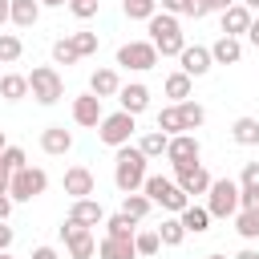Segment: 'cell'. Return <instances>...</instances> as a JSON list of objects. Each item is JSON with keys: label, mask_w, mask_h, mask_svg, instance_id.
Wrapping results in <instances>:
<instances>
[{"label": "cell", "mask_w": 259, "mask_h": 259, "mask_svg": "<svg viewBox=\"0 0 259 259\" xmlns=\"http://www.w3.org/2000/svg\"><path fill=\"white\" fill-rule=\"evenodd\" d=\"M61 186H65V194L69 198H93V190H97V178H93V170L89 166H69L65 170V178H61Z\"/></svg>", "instance_id": "5bb4252c"}, {"label": "cell", "mask_w": 259, "mask_h": 259, "mask_svg": "<svg viewBox=\"0 0 259 259\" xmlns=\"http://www.w3.org/2000/svg\"><path fill=\"white\" fill-rule=\"evenodd\" d=\"M8 182H12V170L0 162V194H8Z\"/></svg>", "instance_id": "c3c4849f"}, {"label": "cell", "mask_w": 259, "mask_h": 259, "mask_svg": "<svg viewBox=\"0 0 259 259\" xmlns=\"http://www.w3.org/2000/svg\"><path fill=\"white\" fill-rule=\"evenodd\" d=\"M45 190H49V174H45L40 166H24V170H16L12 182H8L12 202H32V198H40Z\"/></svg>", "instance_id": "52a82bcc"}, {"label": "cell", "mask_w": 259, "mask_h": 259, "mask_svg": "<svg viewBox=\"0 0 259 259\" xmlns=\"http://www.w3.org/2000/svg\"><path fill=\"white\" fill-rule=\"evenodd\" d=\"M4 150H8V138H4V130H0V154H4Z\"/></svg>", "instance_id": "db71d44e"}, {"label": "cell", "mask_w": 259, "mask_h": 259, "mask_svg": "<svg viewBox=\"0 0 259 259\" xmlns=\"http://www.w3.org/2000/svg\"><path fill=\"white\" fill-rule=\"evenodd\" d=\"M117 109H125V113H146L150 109V85H142V81H125L121 85V93H117Z\"/></svg>", "instance_id": "e0dca14e"}, {"label": "cell", "mask_w": 259, "mask_h": 259, "mask_svg": "<svg viewBox=\"0 0 259 259\" xmlns=\"http://www.w3.org/2000/svg\"><path fill=\"white\" fill-rule=\"evenodd\" d=\"M69 0H40V8H65Z\"/></svg>", "instance_id": "f5cc1de1"}, {"label": "cell", "mask_w": 259, "mask_h": 259, "mask_svg": "<svg viewBox=\"0 0 259 259\" xmlns=\"http://www.w3.org/2000/svg\"><path fill=\"white\" fill-rule=\"evenodd\" d=\"M239 0H210V12H227V8H235Z\"/></svg>", "instance_id": "681fc988"}, {"label": "cell", "mask_w": 259, "mask_h": 259, "mask_svg": "<svg viewBox=\"0 0 259 259\" xmlns=\"http://www.w3.org/2000/svg\"><path fill=\"white\" fill-rule=\"evenodd\" d=\"M178 113H182V125H186V134H194V130H202V121H206V109L190 97V101H182L178 105Z\"/></svg>", "instance_id": "836d02e7"}, {"label": "cell", "mask_w": 259, "mask_h": 259, "mask_svg": "<svg viewBox=\"0 0 259 259\" xmlns=\"http://www.w3.org/2000/svg\"><path fill=\"white\" fill-rule=\"evenodd\" d=\"M251 20H255V12L239 0L235 8H227V12H219V24H223V36H247V28H251Z\"/></svg>", "instance_id": "ac0fdd59"}, {"label": "cell", "mask_w": 259, "mask_h": 259, "mask_svg": "<svg viewBox=\"0 0 259 259\" xmlns=\"http://www.w3.org/2000/svg\"><path fill=\"white\" fill-rule=\"evenodd\" d=\"M121 12L130 20H150L158 12V0H121Z\"/></svg>", "instance_id": "74e56055"}, {"label": "cell", "mask_w": 259, "mask_h": 259, "mask_svg": "<svg viewBox=\"0 0 259 259\" xmlns=\"http://www.w3.org/2000/svg\"><path fill=\"white\" fill-rule=\"evenodd\" d=\"M247 40L259 49V20H251V28H247Z\"/></svg>", "instance_id": "f907efd6"}, {"label": "cell", "mask_w": 259, "mask_h": 259, "mask_svg": "<svg viewBox=\"0 0 259 259\" xmlns=\"http://www.w3.org/2000/svg\"><path fill=\"white\" fill-rule=\"evenodd\" d=\"M182 16H194V20L210 16V0H186V4H182Z\"/></svg>", "instance_id": "b9f144b4"}, {"label": "cell", "mask_w": 259, "mask_h": 259, "mask_svg": "<svg viewBox=\"0 0 259 259\" xmlns=\"http://www.w3.org/2000/svg\"><path fill=\"white\" fill-rule=\"evenodd\" d=\"M40 150L53 154V158H65V154L73 150V134H69L65 125H45V130H40Z\"/></svg>", "instance_id": "ffe728a7"}, {"label": "cell", "mask_w": 259, "mask_h": 259, "mask_svg": "<svg viewBox=\"0 0 259 259\" xmlns=\"http://www.w3.org/2000/svg\"><path fill=\"white\" fill-rule=\"evenodd\" d=\"M69 40L77 45V53H81V57H93V53H97V45H101V40H97V32H89V28L69 32Z\"/></svg>", "instance_id": "f35d334b"}, {"label": "cell", "mask_w": 259, "mask_h": 259, "mask_svg": "<svg viewBox=\"0 0 259 259\" xmlns=\"http://www.w3.org/2000/svg\"><path fill=\"white\" fill-rule=\"evenodd\" d=\"M210 57H214V65H239L243 61V40L239 36H219L210 45Z\"/></svg>", "instance_id": "cb8c5ba5"}, {"label": "cell", "mask_w": 259, "mask_h": 259, "mask_svg": "<svg viewBox=\"0 0 259 259\" xmlns=\"http://www.w3.org/2000/svg\"><path fill=\"white\" fill-rule=\"evenodd\" d=\"M210 219H235L239 214V178H214L206 190Z\"/></svg>", "instance_id": "8992f818"}, {"label": "cell", "mask_w": 259, "mask_h": 259, "mask_svg": "<svg viewBox=\"0 0 259 259\" xmlns=\"http://www.w3.org/2000/svg\"><path fill=\"white\" fill-rule=\"evenodd\" d=\"M89 93H97L101 101H105V97H117V93H121V73L109 69V65H105V69H93V73H89Z\"/></svg>", "instance_id": "d6986e66"}, {"label": "cell", "mask_w": 259, "mask_h": 259, "mask_svg": "<svg viewBox=\"0 0 259 259\" xmlns=\"http://www.w3.org/2000/svg\"><path fill=\"white\" fill-rule=\"evenodd\" d=\"M77 61H81L77 45H73L69 36H57V40H53V65H77Z\"/></svg>", "instance_id": "d590c367"}, {"label": "cell", "mask_w": 259, "mask_h": 259, "mask_svg": "<svg viewBox=\"0 0 259 259\" xmlns=\"http://www.w3.org/2000/svg\"><path fill=\"white\" fill-rule=\"evenodd\" d=\"M174 182H178L190 198H198V194H206V190H210V182H214V178H210V170H206L202 162H190V166H178V170H174Z\"/></svg>", "instance_id": "7c38bea8"}, {"label": "cell", "mask_w": 259, "mask_h": 259, "mask_svg": "<svg viewBox=\"0 0 259 259\" xmlns=\"http://www.w3.org/2000/svg\"><path fill=\"white\" fill-rule=\"evenodd\" d=\"M206 259H227V255H206Z\"/></svg>", "instance_id": "6f0895ef"}, {"label": "cell", "mask_w": 259, "mask_h": 259, "mask_svg": "<svg viewBox=\"0 0 259 259\" xmlns=\"http://www.w3.org/2000/svg\"><path fill=\"white\" fill-rule=\"evenodd\" d=\"M235 259H259V247H243V251H239Z\"/></svg>", "instance_id": "816d5d0a"}, {"label": "cell", "mask_w": 259, "mask_h": 259, "mask_svg": "<svg viewBox=\"0 0 259 259\" xmlns=\"http://www.w3.org/2000/svg\"><path fill=\"white\" fill-rule=\"evenodd\" d=\"M105 235L109 239H134L138 235V219H130V214H105Z\"/></svg>", "instance_id": "f1b7e54d"}, {"label": "cell", "mask_w": 259, "mask_h": 259, "mask_svg": "<svg viewBox=\"0 0 259 259\" xmlns=\"http://www.w3.org/2000/svg\"><path fill=\"white\" fill-rule=\"evenodd\" d=\"M97 8H101V0H69V12H73L77 20H93Z\"/></svg>", "instance_id": "60d3db41"}, {"label": "cell", "mask_w": 259, "mask_h": 259, "mask_svg": "<svg viewBox=\"0 0 259 259\" xmlns=\"http://www.w3.org/2000/svg\"><path fill=\"white\" fill-rule=\"evenodd\" d=\"M162 93L170 97V105H182V101H190V93H194V77H186L182 69H174V73H166Z\"/></svg>", "instance_id": "44dd1931"}, {"label": "cell", "mask_w": 259, "mask_h": 259, "mask_svg": "<svg viewBox=\"0 0 259 259\" xmlns=\"http://www.w3.org/2000/svg\"><path fill=\"white\" fill-rule=\"evenodd\" d=\"M12 194H0V223H8V214H12Z\"/></svg>", "instance_id": "f6af8a7d"}, {"label": "cell", "mask_w": 259, "mask_h": 259, "mask_svg": "<svg viewBox=\"0 0 259 259\" xmlns=\"http://www.w3.org/2000/svg\"><path fill=\"white\" fill-rule=\"evenodd\" d=\"M158 130H162L166 138H174V134H186V125H182V113H178V105H162V109H158Z\"/></svg>", "instance_id": "1f68e13d"}, {"label": "cell", "mask_w": 259, "mask_h": 259, "mask_svg": "<svg viewBox=\"0 0 259 259\" xmlns=\"http://www.w3.org/2000/svg\"><path fill=\"white\" fill-rule=\"evenodd\" d=\"M166 146H170V138L162 134V130H146L142 138H138V150L150 158V162H158V158H166Z\"/></svg>", "instance_id": "484cf974"}, {"label": "cell", "mask_w": 259, "mask_h": 259, "mask_svg": "<svg viewBox=\"0 0 259 259\" xmlns=\"http://www.w3.org/2000/svg\"><path fill=\"white\" fill-rule=\"evenodd\" d=\"M235 231L251 243V239H259V210H239L235 214Z\"/></svg>", "instance_id": "8d00e7d4"}, {"label": "cell", "mask_w": 259, "mask_h": 259, "mask_svg": "<svg viewBox=\"0 0 259 259\" xmlns=\"http://www.w3.org/2000/svg\"><path fill=\"white\" fill-rule=\"evenodd\" d=\"M142 194H146L154 206H162L166 214H182V210L194 202V198H190L174 178H166V174H150V178H146V186H142Z\"/></svg>", "instance_id": "3957f363"}, {"label": "cell", "mask_w": 259, "mask_h": 259, "mask_svg": "<svg viewBox=\"0 0 259 259\" xmlns=\"http://www.w3.org/2000/svg\"><path fill=\"white\" fill-rule=\"evenodd\" d=\"M243 4H247V8H251V12H259V0H243Z\"/></svg>", "instance_id": "11a10c76"}, {"label": "cell", "mask_w": 259, "mask_h": 259, "mask_svg": "<svg viewBox=\"0 0 259 259\" xmlns=\"http://www.w3.org/2000/svg\"><path fill=\"white\" fill-rule=\"evenodd\" d=\"M28 93H32L40 105H57V101L65 97V77H61V69H57V65H36V69L28 73Z\"/></svg>", "instance_id": "277c9868"}, {"label": "cell", "mask_w": 259, "mask_h": 259, "mask_svg": "<svg viewBox=\"0 0 259 259\" xmlns=\"http://www.w3.org/2000/svg\"><path fill=\"white\" fill-rule=\"evenodd\" d=\"M0 77H4V73H0Z\"/></svg>", "instance_id": "680465c9"}, {"label": "cell", "mask_w": 259, "mask_h": 259, "mask_svg": "<svg viewBox=\"0 0 259 259\" xmlns=\"http://www.w3.org/2000/svg\"><path fill=\"white\" fill-rule=\"evenodd\" d=\"M239 210H259V162H243V174H239Z\"/></svg>", "instance_id": "2e32d148"}, {"label": "cell", "mask_w": 259, "mask_h": 259, "mask_svg": "<svg viewBox=\"0 0 259 259\" xmlns=\"http://www.w3.org/2000/svg\"><path fill=\"white\" fill-rule=\"evenodd\" d=\"M134 130H138V117L125 113V109H113V113L101 117V125H97V142L109 146V150H121V146H130Z\"/></svg>", "instance_id": "5b68a950"}, {"label": "cell", "mask_w": 259, "mask_h": 259, "mask_svg": "<svg viewBox=\"0 0 259 259\" xmlns=\"http://www.w3.org/2000/svg\"><path fill=\"white\" fill-rule=\"evenodd\" d=\"M12 24V0H0V28Z\"/></svg>", "instance_id": "bcb514c9"}, {"label": "cell", "mask_w": 259, "mask_h": 259, "mask_svg": "<svg viewBox=\"0 0 259 259\" xmlns=\"http://www.w3.org/2000/svg\"><path fill=\"white\" fill-rule=\"evenodd\" d=\"M178 69L186 77H206L214 69V57H210V45H186L182 57H178Z\"/></svg>", "instance_id": "4fadbf2b"}, {"label": "cell", "mask_w": 259, "mask_h": 259, "mask_svg": "<svg viewBox=\"0 0 259 259\" xmlns=\"http://www.w3.org/2000/svg\"><path fill=\"white\" fill-rule=\"evenodd\" d=\"M28 259H57V247H32Z\"/></svg>", "instance_id": "7dc6e473"}, {"label": "cell", "mask_w": 259, "mask_h": 259, "mask_svg": "<svg viewBox=\"0 0 259 259\" xmlns=\"http://www.w3.org/2000/svg\"><path fill=\"white\" fill-rule=\"evenodd\" d=\"M231 142L235 146H259V117H235L231 121Z\"/></svg>", "instance_id": "d4e9b609"}, {"label": "cell", "mask_w": 259, "mask_h": 259, "mask_svg": "<svg viewBox=\"0 0 259 259\" xmlns=\"http://www.w3.org/2000/svg\"><path fill=\"white\" fill-rule=\"evenodd\" d=\"M150 178V158L138 150V146H121L113 150V186L121 194H138Z\"/></svg>", "instance_id": "6da1fadb"}, {"label": "cell", "mask_w": 259, "mask_h": 259, "mask_svg": "<svg viewBox=\"0 0 259 259\" xmlns=\"http://www.w3.org/2000/svg\"><path fill=\"white\" fill-rule=\"evenodd\" d=\"M117 65L130 73H150L158 65V49L150 40H125V45H117Z\"/></svg>", "instance_id": "ba28073f"}, {"label": "cell", "mask_w": 259, "mask_h": 259, "mask_svg": "<svg viewBox=\"0 0 259 259\" xmlns=\"http://www.w3.org/2000/svg\"><path fill=\"white\" fill-rule=\"evenodd\" d=\"M134 247H138V259H154V255L162 251V239H158V231H150V227H138V235H134Z\"/></svg>", "instance_id": "4dcf8cb0"}, {"label": "cell", "mask_w": 259, "mask_h": 259, "mask_svg": "<svg viewBox=\"0 0 259 259\" xmlns=\"http://www.w3.org/2000/svg\"><path fill=\"white\" fill-rule=\"evenodd\" d=\"M0 97L4 101H24L28 97V73H4L0 77Z\"/></svg>", "instance_id": "83f0119b"}, {"label": "cell", "mask_w": 259, "mask_h": 259, "mask_svg": "<svg viewBox=\"0 0 259 259\" xmlns=\"http://www.w3.org/2000/svg\"><path fill=\"white\" fill-rule=\"evenodd\" d=\"M182 4H186V0H158V12H170V16H182Z\"/></svg>", "instance_id": "ee69618b"}, {"label": "cell", "mask_w": 259, "mask_h": 259, "mask_svg": "<svg viewBox=\"0 0 259 259\" xmlns=\"http://www.w3.org/2000/svg\"><path fill=\"white\" fill-rule=\"evenodd\" d=\"M12 243H16V231L8 223H0V251H12Z\"/></svg>", "instance_id": "7bdbcfd3"}, {"label": "cell", "mask_w": 259, "mask_h": 259, "mask_svg": "<svg viewBox=\"0 0 259 259\" xmlns=\"http://www.w3.org/2000/svg\"><path fill=\"white\" fill-rule=\"evenodd\" d=\"M154 231H158L162 247H182V243H186V227H182V219H178V214H166V219H162V227H154Z\"/></svg>", "instance_id": "4316f807"}, {"label": "cell", "mask_w": 259, "mask_h": 259, "mask_svg": "<svg viewBox=\"0 0 259 259\" xmlns=\"http://www.w3.org/2000/svg\"><path fill=\"white\" fill-rule=\"evenodd\" d=\"M24 53V40L16 32H0V65H16Z\"/></svg>", "instance_id": "e575fe53"}, {"label": "cell", "mask_w": 259, "mask_h": 259, "mask_svg": "<svg viewBox=\"0 0 259 259\" xmlns=\"http://www.w3.org/2000/svg\"><path fill=\"white\" fill-rule=\"evenodd\" d=\"M69 219L77 223V227H105V206L97 202V198H73L69 202Z\"/></svg>", "instance_id": "9a60e30c"}, {"label": "cell", "mask_w": 259, "mask_h": 259, "mask_svg": "<svg viewBox=\"0 0 259 259\" xmlns=\"http://www.w3.org/2000/svg\"><path fill=\"white\" fill-rule=\"evenodd\" d=\"M0 162H4V166H8L12 174H16V170H24V166H28V154H24L20 146H8V150L0 154Z\"/></svg>", "instance_id": "ab89813d"}, {"label": "cell", "mask_w": 259, "mask_h": 259, "mask_svg": "<svg viewBox=\"0 0 259 259\" xmlns=\"http://www.w3.org/2000/svg\"><path fill=\"white\" fill-rule=\"evenodd\" d=\"M150 210H154V202H150L142 190H138V194H121V214H130V219H138V223H142Z\"/></svg>", "instance_id": "d6a6232c"}, {"label": "cell", "mask_w": 259, "mask_h": 259, "mask_svg": "<svg viewBox=\"0 0 259 259\" xmlns=\"http://www.w3.org/2000/svg\"><path fill=\"white\" fill-rule=\"evenodd\" d=\"M146 40L158 49V57H182V49H186V32H182V20L178 16H170V12H154L150 20H146Z\"/></svg>", "instance_id": "7a4b0ae2"}, {"label": "cell", "mask_w": 259, "mask_h": 259, "mask_svg": "<svg viewBox=\"0 0 259 259\" xmlns=\"http://www.w3.org/2000/svg\"><path fill=\"white\" fill-rule=\"evenodd\" d=\"M202 158V142L194 138V134H174L170 138V146H166V162L178 170V166H190V162H198Z\"/></svg>", "instance_id": "8fae6325"}, {"label": "cell", "mask_w": 259, "mask_h": 259, "mask_svg": "<svg viewBox=\"0 0 259 259\" xmlns=\"http://www.w3.org/2000/svg\"><path fill=\"white\" fill-rule=\"evenodd\" d=\"M0 259H16V255H12V251H0Z\"/></svg>", "instance_id": "9f6ffc18"}, {"label": "cell", "mask_w": 259, "mask_h": 259, "mask_svg": "<svg viewBox=\"0 0 259 259\" xmlns=\"http://www.w3.org/2000/svg\"><path fill=\"white\" fill-rule=\"evenodd\" d=\"M178 219H182L186 235H206V231H210V223H214V219H210V210H206V202H190Z\"/></svg>", "instance_id": "7402d4cb"}, {"label": "cell", "mask_w": 259, "mask_h": 259, "mask_svg": "<svg viewBox=\"0 0 259 259\" xmlns=\"http://www.w3.org/2000/svg\"><path fill=\"white\" fill-rule=\"evenodd\" d=\"M69 113H73V125H81V130H97L101 117H105V105H101L97 93H77L73 105H69Z\"/></svg>", "instance_id": "30bf717a"}, {"label": "cell", "mask_w": 259, "mask_h": 259, "mask_svg": "<svg viewBox=\"0 0 259 259\" xmlns=\"http://www.w3.org/2000/svg\"><path fill=\"white\" fill-rule=\"evenodd\" d=\"M97 259H138V247H134V239H109V235H101L97 239Z\"/></svg>", "instance_id": "603a6c76"}, {"label": "cell", "mask_w": 259, "mask_h": 259, "mask_svg": "<svg viewBox=\"0 0 259 259\" xmlns=\"http://www.w3.org/2000/svg\"><path fill=\"white\" fill-rule=\"evenodd\" d=\"M40 20V0H12V24L16 28H32Z\"/></svg>", "instance_id": "f546056e"}, {"label": "cell", "mask_w": 259, "mask_h": 259, "mask_svg": "<svg viewBox=\"0 0 259 259\" xmlns=\"http://www.w3.org/2000/svg\"><path fill=\"white\" fill-rule=\"evenodd\" d=\"M61 243H65L69 259H93V255H97V235H93L89 227H77L73 219L61 223Z\"/></svg>", "instance_id": "9c48e42d"}]
</instances>
